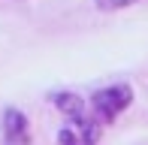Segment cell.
<instances>
[{"label": "cell", "instance_id": "6da1fadb", "mask_svg": "<svg viewBox=\"0 0 148 145\" xmlns=\"http://www.w3.org/2000/svg\"><path fill=\"white\" fill-rule=\"evenodd\" d=\"M133 103V88L130 85H109L91 97V106L97 112V121H115V118Z\"/></svg>", "mask_w": 148, "mask_h": 145}, {"label": "cell", "instance_id": "7a4b0ae2", "mask_svg": "<svg viewBox=\"0 0 148 145\" xmlns=\"http://www.w3.org/2000/svg\"><path fill=\"white\" fill-rule=\"evenodd\" d=\"M3 136L9 145H27V118H24L21 109H6L3 112Z\"/></svg>", "mask_w": 148, "mask_h": 145}, {"label": "cell", "instance_id": "3957f363", "mask_svg": "<svg viewBox=\"0 0 148 145\" xmlns=\"http://www.w3.org/2000/svg\"><path fill=\"white\" fill-rule=\"evenodd\" d=\"M51 103H55L70 121H82L85 118V100L79 94H73V91H58V94H51Z\"/></svg>", "mask_w": 148, "mask_h": 145}, {"label": "cell", "instance_id": "277c9868", "mask_svg": "<svg viewBox=\"0 0 148 145\" xmlns=\"http://www.w3.org/2000/svg\"><path fill=\"white\" fill-rule=\"evenodd\" d=\"M79 124V142L82 145H97V139H100V121L97 118H82V121H76Z\"/></svg>", "mask_w": 148, "mask_h": 145}, {"label": "cell", "instance_id": "5b68a950", "mask_svg": "<svg viewBox=\"0 0 148 145\" xmlns=\"http://www.w3.org/2000/svg\"><path fill=\"white\" fill-rule=\"evenodd\" d=\"M94 3H97V9H103V12H118V9H127V6L139 3V0H94Z\"/></svg>", "mask_w": 148, "mask_h": 145}, {"label": "cell", "instance_id": "8992f818", "mask_svg": "<svg viewBox=\"0 0 148 145\" xmlns=\"http://www.w3.org/2000/svg\"><path fill=\"white\" fill-rule=\"evenodd\" d=\"M76 142H79V133H76V130L64 127V130L58 133V145H76Z\"/></svg>", "mask_w": 148, "mask_h": 145}]
</instances>
